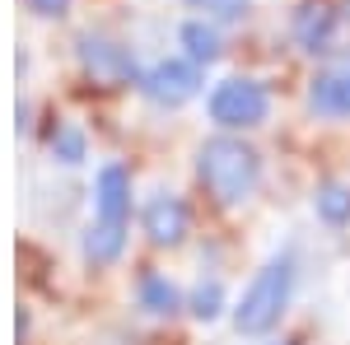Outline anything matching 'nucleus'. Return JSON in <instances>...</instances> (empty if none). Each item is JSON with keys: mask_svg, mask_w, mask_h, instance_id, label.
<instances>
[{"mask_svg": "<svg viewBox=\"0 0 350 345\" xmlns=\"http://www.w3.org/2000/svg\"><path fill=\"white\" fill-rule=\"evenodd\" d=\"M295 252H280V257H271L257 275H252V285L243 290L239 308H234V327H239L243 336H262L271 331L280 313L290 308V294H295Z\"/></svg>", "mask_w": 350, "mask_h": 345, "instance_id": "obj_2", "label": "nucleus"}, {"mask_svg": "<svg viewBox=\"0 0 350 345\" xmlns=\"http://www.w3.org/2000/svg\"><path fill=\"white\" fill-rule=\"evenodd\" d=\"M94 210L98 219H108V224H126V215H131V178H126V168H98V178H94Z\"/></svg>", "mask_w": 350, "mask_h": 345, "instance_id": "obj_8", "label": "nucleus"}, {"mask_svg": "<svg viewBox=\"0 0 350 345\" xmlns=\"http://www.w3.org/2000/svg\"><path fill=\"white\" fill-rule=\"evenodd\" d=\"M308 107L318 117H350V52L313 75V84H308Z\"/></svg>", "mask_w": 350, "mask_h": 345, "instance_id": "obj_5", "label": "nucleus"}, {"mask_svg": "<svg viewBox=\"0 0 350 345\" xmlns=\"http://www.w3.org/2000/svg\"><path fill=\"white\" fill-rule=\"evenodd\" d=\"M313 206H318V215H323L327 224H346L350 219V187L346 182H323L318 196H313Z\"/></svg>", "mask_w": 350, "mask_h": 345, "instance_id": "obj_13", "label": "nucleus"}, {"mask_svg": "<svg viewBox=\"0 0 350 345\" xmlns=\"http://www.w3.org/2000/svg\"><path fill=\"white\" fill-rule=\"evenodd\" d=\"M80 66L98 84H122V80H131V75H135L126 47H117L112 38H94V33L80 38Z\"/></svg>", "mask_w": 350, "mask_h": 345, "instance_id": "obj_6", "label": "nucleus"}, {"mask_svg": "<svg viewBox=\"0 0 350 345\" xmlns=\"http://www.w3.org/2000/svg\"><path fill=\"white\" fill-rule=\"evenodd\" d=\"M187 5L191 10H206L211 19H239L243 10H247L243 0H187Z\"/></svg>", "mask_w": 350, "mask_h": 345, "instance_id": "obj_16", "label": "nucleus"}, {"mask_svg": "<svg viewBox=\"0 0 350 345\" xmlns=\"http://www.w3.org/2000/svg\"><path fill=\"white\" fill-rule=\"evenodd\" d=\"M196 173H201L206 191L215 196L219 206H243L257 191V182H262V159H257L252 145H243L234 135H215V140L201 145Z\"/></svg>", "mask_w": 350, "mask_h": 345, "instance_id": "obj_1", "label": "nucleus"}, {"mask_svg": "<svg viewBox=\"0 0 350 345\" xmlns=\"http://www.w3.org/2000/svg\"><path fill=\"white\" fill-rule=\"evenodd\" d=\"M295 42L304 52H332V42H336V14L327 10V5H304L295 19Z\"/></svg>", "mask_w": 350, "mask_h": 345, "instance_id": "obj_9", "label": "nucleus"}, {"mask_svg": "<svg viewBox=\"0 0 350 345\" xmlns=\"http://www.w3.org/2000/svg\"><path fill=\"white\" fill-rule=\"evenodd\" d=\"M206 112H211V122L224 126V131H252V126L267 122L271 98H267V89H262L257 80H224V84L211 89Z\"/></svg>", "mask_w": 350, "mask_h": 345, "instance_id": "obj_3", "label": "nucleus"}, {"mask_svg": "<svg viewBox=\"0 0 350 345\" xmlns=\"http://www.w3.org/2000/svg\"><path fill=\"white\" fill-rule=\"evenodd\" d=\"M135 299H140V308H145V313H154V318H168V313H178V308H183V299H178V290H173V280H168V275H145V280H140V290H135Z\"/></svg>", "mask_w": 350, "mask_h": 345, "instance_id": "obj_11", "label": "nucleus"}, {"mask_svg": "<svg viewBox=\"0 0 350 345\" xmlns=\"http://www.w3.org/2000/svg\"><path fill=\"white\" fill-rule=\"evenodd\" d=\"M52 159H61V163H80L84 159L80 126H56V131H52Z\"/></svg>", "mask_w": 350, "mask_h": 345, "instance_id": "obj_15", "label": "nucleus"}, {"mask_svg": "<svg viewBox=\"0 0 350 345\" xmlns=\"http://www.w3.org/2000/svg\"><path fill=\"white\" fill-rule=\"evenodd\" d=\"M191 318L196 322H215L219 318V308H224V285L219 280H206V285H196L191 290Z\"/></svg>", "mask_w": 350, "mask_h": 345, "instance_id": "obj_14", "label": "nucleus"}, {"mask_svg": "<svg viewBox=\"0 0 350 345\" xmlns=\"http://www.w3.org/2000/svg\"><path fill=\"white\" fill-rule=\"evenodd\" d=\"M122 247H126V224H108V219H94L89 224V234H84V257L98 266H108L122 257Z\"/></svg>", "mask_w": 350, "mask_h": 345, "instance_id": "obj_10", "label": "nucleus"}, {"mask_svg": "<svg viewBox=\"0 0 350 345\" xmlns=\"http://www.w3.org/2000/svg\"><path fill=\"white\" fill-rule=\"evenodd\" d=\"M24 5L33 10V14H42V19H61L70 0H24Z\"/></svg>", "mask_w": 350, "mask_h": 345, "instance_id": "obj_17", "label": "nucleus"}, {"mask_svg": "<svg viewBox=\"0 0 350 345\" xmlns=\"http://www.w3.org/2000/svg\"><path fill=\"white\" fill-rule=\"evenodd\" d=\"M135 84H140V94H145L150 103L178 107V103H187V98H196L201 70H196V61H159V66H150Z\"/></svg>", "mask_w": 350, "mask_h": 345, "instance_id": "obj_4", "label": "nucleus"}, {"mask_svg": "<svg viewBox=\"0 0 350 345\" xmlns=\"http://www.w3.org/2000/svg\"><path fill=\"white\" fill-rule=\"evenodd\" d=\"M178 42L187 47V56L196 61V66H211V61L219 56V33H215V24H206V19H191V24H183Z\"/></svg>", "mask_w": 350, "mask_h": 345, "instance_id": "obj_12", "label": "nucleus"}, {"mask_svg": "<svg viewBox=\"0 0 350 345\" xmlns=\"http://www.w3.org/2000/svg\"><path fill=\"white\" fill-rule=\"evenodd\" d=\"M145 234L154 247H178L187 238V206L173 196V191H159L145 201Z\"/></svg>", "mask_w": 350, "mask_h": 345, "instance_id": "obj_7", "label": "nucleus"}]
</instances>
